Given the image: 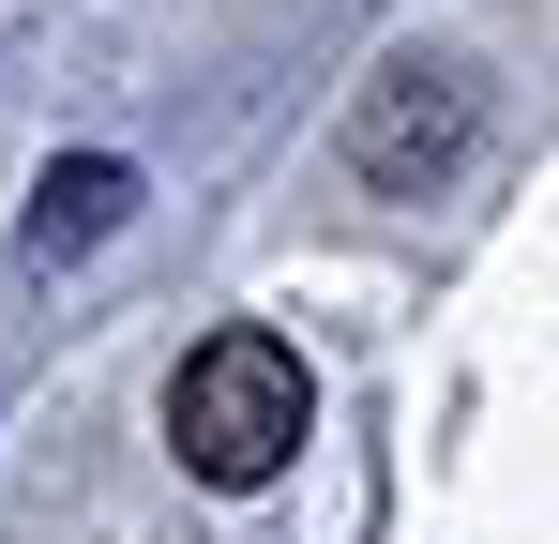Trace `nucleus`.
<instances>
[{
  "label": "nucleus",
  "mask_w": 559,
  "mask_h": 544,
  "mask_svg": "<svg viewBox=\"0 0 559 544\" xmlns=\"http://www.w3.org/2000/svg\"><path fill=\"white\" fill-rule=\"evenodd\" d=\"M468 137H484V91H468V61H439V46H408V61H378V76L348 91V167H364L378 197L454 181Z\"/></svg>",
  "instance_id": "obj_2"
},
{
  "label": "nucleus",
  "mask_w": 559,
  "mask_h": 544,
  "mask_svg": "<svg viewBox=\"0 0 559 544\" xmlns=\"http://www.w3.org/2000/svg\"><path fill=\"white\" fill-rule=\"evenodd\" d=\"M121 212H136V167H121V152H61V167L31 181V227H15V243H31V258H92Z\"/></svg>",
  "instance_id": "obj_3"
},
{
  "label": "nucleus",
  "mask_w": 559,
  "mask_h": 544,
  "mask_svg": "<svg viewBox=\"0 0 559 544\" xmlns=\"http://www.w3.org/2000/svg\"><path fill=\"white\" fill-rule=\"evenodd\" d=\"M302 439H318V378H302V348H287V333L227 318V333H197V348H182V378H167V453H182L212 499L287 484V469H302Z\"/></svg>",
  "instance_id": "obj_1"
}]
</instances>
